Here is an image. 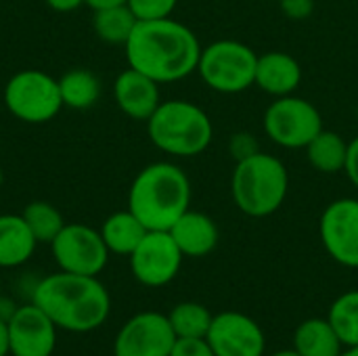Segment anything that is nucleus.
<instances>
[{"mask_svg":"<svg viewBox=\"0 0 358 356\" xmlns=\"http://www.w3.org/2000/svg\"><path fill=\"white\" fill-rule=\"evenodd\" d=\"M189 206L191 180L176 164H149L130 185L128 210L147 227V231H170Z\"/></svg>","mask_w":358,"mask_h":356,"instance_id":"nucleus-3","label":"nucleus"},{"mask_svg":"<svg viewBox=\"0 0 358 356\" xmlns=\"http://www.w3.org/2000/svg\"><path fill=\"white\" fill-rule=\"evenodd\" d=\"M15 311H17V306L8 298H2V294H0V319L2 321H8L15 315Z\"/></svg>","mask_w":358,"mask_h":356,"instance_id":"nucleus-33","label":"nucleus"},{"mask_svg":"<svg viewBox=\"0 0 358 356\" xmlns=\"http://www.w3.org/2000/svg\"><path fill=\"white\" fill-rule=\"evenodd\" d=\"M6 327L10 356H50L55 353L57 325L34 302L17 306Z\"/></svg>","mask_w":358,"mask_h":356,"instance_id":"nucleus-14","label":"nucleus"},{"mask_svg":"<svg viewBox=\"0 0 358 356\" xmlns=\"http://www.w3.org/2000/svg\"><path fill=\"white\" fill-rule=\"evenodd\" d=\"M344 348L327 319H308L294 332V350L300 356H340Z\"/></svg>","mask_w":358,"mask_h":356,"instance_id":"nucleus-19","label":"nucleus"},{"mask_svg":"<svg viewBox=\"0 0 358 356\" xmlns=\"http://www.w3.org/2000/svg\"><path fill=\"white\" fill-rule=\"evenodd\" d=\"M357 118H358V107H357Z\"/></svg>","mask_w":358,"mask_h":356,"instance_id":"nucleus-39","label":"nucleus"},{"mask_svg":"<svg viewBox=\"0 0 358 356\" xmlns=\"http://www.w3.org/2000/svg\"><path fill=\"white\" fill-rule=\"evenodd\" d=\"M10 355L8 350V327H6V321L0 319V356Z\"/></svg>","mask_w":358,"mask_h":356,"instance_id":"nucleus-35","label":"nucleus"},{"mask_svg":"<svg viewBox=\"0 0 358 356\" xmlns=\"http://www.w3.org/2000/svg\"><path fill=\"white\" fill-rule=\"evenodd\" d=\"M170 356H216L206 338H176Z\"/></svg>","mask_w":358,"mask_h":356,"instance_id":"nucleus-28","label":"nucleus"},{"mask_svg":"<svg viewBox=\"0 0 358 356\" xmlns=\"http://www.w3.org/2000/svg\"><path fill=\"white\" fill-rule=\"evenodd\" d=\"M262 126L275 145L285 149H306V145L323 130V118L310 101L289 94L279 97L268 105Z\"/></svg>","mask_w":358,"mask_h":356,"instance_id":"nucleus-8","label":"nucleus"},{"mask_svg":"<svg viewBox=\"0 0 358 356\" xmlns=\"http://www.w3.org/2000/svg\"><path fill=\"white\" fill-rule=\"evenodd\" d=\"M0 290H2V283H0Z\"/></svg>","mask_w":358,"mask_h":356,"instance_id":"nucleus-40","label":"nucleus"},{"mask_svg":"<svg viewBox=\"0 0 358 356\" xmlns=\"http://www.w3.org/2000/svg\"><path fill=\"white\" fill-rule=\"evenodd\" d=\"M145 235H147V227L130 210L111 214L101 227V237L109 254H117V256H130Z\"/></svg>","mask_w":358,"mask_h":356,"instance_id":"nucleus-20","label":"nucleus"},{"mask_svg":"<svg viewBox=\"0 0 358 356\" xmlns=\"http://www.w3.org/2000/svg\"><path fill=\"white\" fill-rule=\"evenodd\" d=\"M6 109L25 124H46L63 107L59 80L40 71H17L4 86Z\"/></svg>","mask_w":358,"mask_h":356,"instance_id":"nucleus-7","label":"nucleus"},{"mask_svg":"<svg viewBox=\"0 0 358 356\" xmlns=\"http://www.w3.org/2000/svg\"><path fill=\"white\" fill-rule=\"evenodd\" d=\"M319 235L325 252L338 264L358 269V199L331 201L321 214Z\"/></svg>","mask_w":358,"mask_h":356,"instance_id":"nucleus-12","label":"nucleus"},{"mask_svg":"<svg viewBox=\"0 0 358 356\" xmlns=\"http://www.w3.org/2000/svg\"><path fill=\"white\" fill-rule=\"evenodd\" d=\"M340 356H358V346H346Z\"/></svg>","mask_w":358,"mask_h":356,"instance_id":"nucleus-36","label":"nucleus"},{"mask_svg":"<svg viewBox=\"0 0 358 356\" xmlns=\"http://www.w3.org/2000/svg\"><path fill=\"white\" fill-rule=\"evenodd\" d=\"M31 302L40 306L57 329L88 334L99 329L111 311V298L96 277L59 271L40 279L31 290Z\"/></svg>","mask_w":358,"mask_h":356,"instance_id":"nucleus-2","label":"nucleus"},{"mask_svg":"<svg viewBox=\"0 0 358 356\" xmlns=\"http://www.w3.org/2000/svg\"><path fill=\"white\" fill-rule=\"evenodd\" d=\"M36 237L19 214L0 216V269H15L25 264L36 252Z\"/></svg>","mask_w":358,"mask_h":356,"instance_id":"nucleus-18","label":"nucleus"},{"mask_svg":"<svg viewBox=\"0 0 358 356\" xmlns=\"http://www.w3.org/2000/svg\"><path fill=\"white\" fill-rule=\"evenodd\" d=\"M281 13L292 21H304L315 10V0H277Z\"/></svg>","mask_w":358,"mask_h":356,"instance_id":"nucleus-29","label":"nucleus"},{"mask_svg":"<svg viewBox=\"0 0 358 356\" xmlns=\"http://www.w3.org/2000/svg\"><path fill=\"white\" fill-rule=\"evenodd\" d=\"M44 2L57 13H71L78 10L82 4H86V0H44Z\"/></svg>","mask_w":358,"mask_h":356,"instance_id":"nucleus-32","label":"nucleus"},{"mask_svg":"<svg viewBox=\"0 0 358 356\" xmlns=\"http://www.w3.org/2000/svg\"><path fill=\"white\" fill-rule=\"evenodd\" d=\"M206 340L216 356H264L266 348L262 327L237 311L214 315Z\"/></svg>","mask_w":358,"mask_h":356,"instance_id":"nucleus-13","label":"nucleus"},{"mask_svg":"<svg viewBox=\"0 0 358 356\" xmlns=\"http://www.w3.org/2000/svg\"><path fill=\"white\" fill-rule=\"evenodd\" d=\"M136 23H138V19L130 10L128 4L99 8V10H94V17H92L94 34L107 44H122L124 46L128 42L130 34L134 31Z\"/></svg>","mask_w":358,"mask_h":356,"instance_id":"nucleus-23","label":"nucleus"},{"mask_svg":"<svg viewBox=\"0 0 358 356\" xmlns=\"http://www.w3.org/2000/svg\"><path fill=\"white\" fill-rule=\"evenodd\" d=\"M327 321L344 346H358V290L346 292L329 308Z\"/></svg>","mask_w":358,"mask_h":356,"instance_id":"nucleus-26","label":"nucleus"},{"mask_svg":"<svg viewBox=\"0 0 358 356\" xmlns=\"http://www.w3.org/2000/svg\"><path fill=\"white\" fill-rule=\"evenodd\" d=\"M176 241L182 256L189 258H203L214 252L218 245V227L216 222L197 210H187L168 231Z\"/></svg>","mask_w":358,"mask_h":356,"instance_id":"nucleus-17","label":"nucleus"},{"mask_svg":"<svg viewBox=\"0 0 358 356\" xmlns=\"http://www.w3.org/2000/svg\"><path fill=\"white\" fill-rule=\"evenodd\" d=\"M306 157L310 166L321 174H338L346 168L348 143L334 130H321L308 145Z\"/></svg>","mask_w":358,"mask_h":356,"instance_id":"nucleus-21","label":"nucleus"},{"mask_svg":"<svg viewBox=\"0 0 358 356\" xmlns=\"http://www.w3.org/2000/svg\"><path fill=\"white\" fill-rule=\"evenodd\" d=\"M124 50L132 69L157 84H168L197 71L201 44L191 27L166 17L138 21Z\"/></svg>","mask_w":358,"mask_h":356,"instance_id":"nucleus-1","label":"nucleus"},{"mask_svg":"<svg viewBox=\"0 0 358 356\" xmlns=\"http://www.w3.org/2000/svg\"><path fill=\"white\" fill-rule=\"evenodd\" d=\"M2 180H4V176H2V168H0V187H2Z\"/></svg>","mask_w":358,"mask_h":356,"instance_id":"nucleus-38","label":"nucleus"},{"mask_svg":"<svg viewBox=\"0 0 358 356\" xmlns=\"http://www.w3.org/2000/svg\"><path fill=\"white\" fill-rule=\"evenodd\" d=\"M289 191V172L285 164L264 151L239 159L231 176V195L235 206L252 218L275 214Z\"/></svg>","mask_w":358,"mask_h":356,"instance_id":"nucleus-4","label":"nucleus"},{"mask_svg":"<svg viewBox=\"0 0 358 356\" xmlns=\"http://www.w3.org/2000/svg\"><path fill=\"white\" fill-rule=\"evenodd\" d=\"M300 82H302V67L289 52L268 50L258 55L254 86H258L262 92L275 99L289 97L300 88Z\"/></svg>","mask_w":358,"mask_h":356,"instance_id":"nucleus-16","label":"nucleus"},{"mask_svg":"<svg viewBox=\"0 0 358 356\" xmlns=\"http://www.w3.org/2000/svg\"><path fill=\"white\" fill-rule=\"evenodd\" d=\"M55 262L61 271L73 275L99 277L109 260V250L101 231L86 225H65L50 243Z\"/></svg>","mask_w":358,"mask_h":356,"instance_id":"nucleus-9","label":"nucleus"},{"mask_svg":"<svg viewBox=\"0 0 358 356\" xmlns=\"http://www.w3.org/2000/svg\"><path fill=\"white\" fill-rule=\"evenodd\" d=\"M182 258V252L168 231H147L130 254V271L141 285L164 287L176 279Z\"/></svg>","mask_w":358,"mask_h":356,"instance_id":"nucleus-10","label":"nucleus"},{"mask_svg":"<svg viewBox=\"0 0 358 356\" xmlns=\"http://www.w3.org/2000/svg\"><path fill=\"white\" fill-rule=\"evenodd\" d=\"M59 90L63 107L69 109H90L101 94V82L90 69H69L59 78Z\"/></svg>","mask_w":358,"mask_h":356,"instance_id":"nucleus-22","label":"nucleus"},{"mask_svg":"<svg viewBox=\"0 0 358 356\" xmlns=\"http://www.w3.org/2000/svg\"><path fill=\"white\" fill-rule=\"evenodd\" d=\"M258 151H260V147H258V143H256V138L252 134H248V132L233 134V138H231V153H233V157L237 162L245 159V157H250V155H254Z\"/></svg>","mask_w":358,"mask_h":356,"instance_id":"nucleus-30","label":"nucleus"},{"mask_svg":"<svg viewBox=\"0 0 358 356\" xmlns=\"http://www.w3.org/2000/svg\"><path fill=\"white\" fill-rule=\"evenodd\" d=\"M176 334L168 315L145 311L128 319L115 336L113 356H170Z\"/></svg>","mask_w":358,"mask_h":356,"instance_id":"nucleus-11","label":"nucleus"},{"mask_svg":"<svg viewBox=\"0 0 358 356\" xmlns=\"http://www.w3.org/2000/svg\"><path fill=\"white\" fill-rule=\"evenodd\" d=\"M176 4L178 0H128V6L138 21L166 19L174 13Z\"/></svg>","mask_w":358,"mask_h":356,"instance_id":"nucleus-27","label":"nucleus"},{"mask_svg":"<svg viewBox=\"0 0 358 356\" xmlns=\"http://www.w3.org/2000/svg\"><path fill=\"white\" fill-rule=\"evenodd\" d=\"M120 4H128V0H86V6H90L92 10L109 8V6H120Z\"/></svg>","mask_w":358,"mask_h":356,"instance_id":"nucleus-34","label":"nucleus"},{"mask_svg":"<svg viewBox=\"0 0 358 356\" xmlns=\"http://www.w3.org/2000/svg\"><path fill=\"white\" fill-rule=\"evenodd\" d=\"M113 97L117 107L132 120L147 122L162 103L159 84L149 76L128 67L124 69L113 84Z\"/></svg>","mask_w":358,"mask_h":356,"instance_id":"nucleus-15","label":"nucleus"},{"mask_svg":"<svg viewBox=\"0 0 358 356\" xmlns=\"http://www.w3.org/2000/svg\"><path fill=\"white\" fill-rule=\"evenodd\" d=\"M258 55L239 40H216L201 48L197 73L220 94H237L254 86Z\"/></svg>","mask_w":358,"mask_h":356,"instance_id":"nucleus-6","label":"nucleus"},{"mask_svg":"<svg viewBox=\"0 0 358 356\" xmlns=\"http://www.w3.org/2000/svg\"><path fill=\"white\" fill-rule=\"evenodd\" d=\"M21 216L27 222V227L34 233L38 243H52V239L67 225L63 220V214L48 201H31V204H27Z\"/></svg>","mask_w":358,"mask_h":356,"instance_id":"nucleus-25","label":"nucleus"},{"mask_svg":"<svg viewBox=\"0 0 358 356\" xmlns=\"http://www.w3.org/2000/svg\"><path fill=\"white\" fill-rule=\"evenodd\" d=\"M273 356H300L294 348H289V350H279V353H275Z\"/></svg>","mask_w":358,"mask_h":356,"instance_id":"nucleus-37","label":"nucleus"},{"mask_svg":"<svg viewBox=\"0 0 358 356\" xmlns=\"http://www.w3.org/2000/svg\"><path fill=\"white\" fill-rule=\"evenodd\" d=\"M346 176L350 178V183L358 189V136L355 141L348 143V157H346V168H344Z\"/></svg>","mask_w":358,"mask_h":356,"instance_id":"nucleus-31","label":"nucleus"},{"mask_svg":"<svg viewBox=\"0 0 358 356\" xmlns=\"http://www.w3.org/2000/svg\"><path fill=\"white\" fill-rule=\"evenodd\" d=\"M147 132L159 151L174 157H195L203 153L214 138L210 115L199 105L182 99L162 101L147 120Z\"/></svg>","mask_w":358,"mask_h":356,"instance_id":"nucleus-5","label":"nucleus"},{"mask_svg":"<svg viewBox=\"0 0 358 356\" xmlns=\"http://www.w3.org/2000/svg\"><path fill=\"white\" fill-rule=\"evenodd\" d=\"M214 315L197 302H180L168 313L176 338H206Z\"/></svg>","mask_w":358,"mask_h":356,"instance_id":"nucleus-24","label":"nucleus"}]
</instances>
